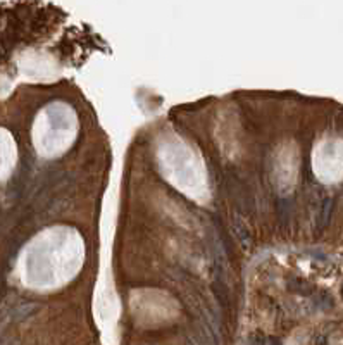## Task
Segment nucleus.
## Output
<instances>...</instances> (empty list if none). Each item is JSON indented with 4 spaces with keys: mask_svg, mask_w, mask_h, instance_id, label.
Wrapping results in <instances>:
<instances>
[]
</instances>
